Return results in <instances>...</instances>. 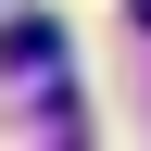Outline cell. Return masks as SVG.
Returning <instances> with one entry per match:
<instances>
[{
  "label": "cell",
  "mask_w": 151,
  "mask_h": 151,
  "mask_svg": "<svg viewBox=\"0 0 151 151\" xmlns=\"http://www.w3.org/2000/svg\"><path fill=\"white\" fill-rule=\"evenodd\" d=\"M0 63L13 76H50L63 63V25H50V13H13V25H0Z\"/></svg>",
  "instance_id": "cell-1"
},
{
  "label": "cell",
  "mask_w": 151,
  "mask_h": 151,
  "mask_svg": "<svg viewBox=\"0 0 151 151\" xmlns=\"http://www.w3.org/2000/svg\"><path fill=\"white\" fill-rule=\"evenodd\" d=\"M126 13H139V25H151V0H126Z\"/></svg>",
  "instance_id": "cell-2"
}]
</instances>
